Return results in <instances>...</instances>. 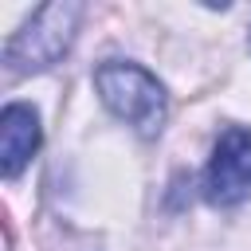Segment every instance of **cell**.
I'll return each instance as SVG.
<instances>
[{
	"mask_svg": "<svg viewBox=\"0 0 251 251\" xmlns=\"http://www.w3.org/2000/svg\"><path fill=\"white\" fill-rule=\"evenodd\" d=\"M39 141H43L39 114L27 102H8L0 114V173L16 180L39 153Z\"/></svg>",
	"mask_w": 251,
	"mask_h": 251,
	"instance_id": "277c9868",
	"label": "cell"
},
{
	"mask_svg": "<svg viewBox=\"0 0 251 251\" xmlns=\"http://www.w3.org/2000/svg\"><path fill=\"white\" fill-rule=\"evenodd\" d=\"M82 16H86V4H78V0H59V4L35 8L31 20L4 43V71L12 78H20V75L55 67L75 47Z\"/></svg>",
	"mask_w": 251,
	"mask_h": 251,
	"instance_id": "7a4b0ae2",
	"label": "cell"
},
{
	"mask_svg": "<svg viewBox=\"0 0 251 251\" xmlns=\"http://www.w3.org/2000/svg\"><path fill=\"white\" fill-rule=\"evenodd\" d=\"M247 43H251V35H247Z\"/></svg>",
	"mask_w": 251,
	"mask_h": 251,
	"instance_id": "5b68a950",
	"label": "cell"
},
{
	"mask_svg": "<svg viewBox=\"0 0 251 251\" xmlns=\"http://www.w3.org/2000/svg\"><path fill=\"white\" fill-rule=\"evenodd\" d=\"M94 90L102 98V106L133 126L141 137H157L165 129L169 118V94L157 82V75H149L141 63L133 59H106L94 67Z\"/></svg>",
	"mask_w": 251,
	"mask_h": 251,
	"instance_id": "6da1fadb",
	"label": "cell"
},
{
	"mask_svg": "<svg viewBox=\"0 0 251 251\" xmlns=\"http://www.w3.org/2000/svg\"><path fill=\"white\" fill-rule=\"evenodd\" d=\"M204 200L216 208H235L251 196V129L247 126H227L200 176Z\"/></svg>",
	"mask_w": 251,
	"mask_h": 251,
	"instance_id": "3957f363",
	"label": "cell"
}]
</instances>
